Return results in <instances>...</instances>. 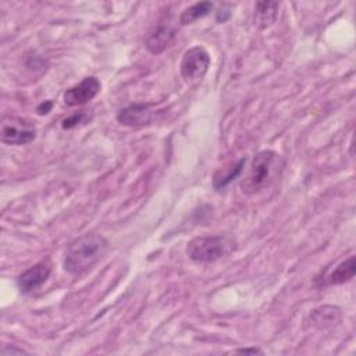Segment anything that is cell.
<instances>
[{"label":"cell","mask_w":356,"mask_h":356,"mask_svg":"<svg viewBox=\"0 0 356 356\" xmlns=\"http://www.w3.org/2000/svg\"><path fill=\"white\" fill-rule=\"evenodd\" d=\"M246 164V157H241L238 161L231 163L229 165H225L222 168H220L213 178V188L216 191H221L225 186H228L236 177L241 175V172L243 171V167Z\"/></svg>","instance_id":"7c38bea8"},{"label":"cell","mask_w":356,"mask_h":356,"mask_svg":"<svg viewBox=\"0 0 356 356\" xmlns=\"http://www.w3.org/2000/svg\"><path fill=\"white\" fill-rule=\"evenodd\" d=\"M282 159L273 150H260L252 159L248 174L241 182L245 195H254L268 188L280 175Z\"/></svg>","instance_id":"7a4b0ae2"},{"label":"cell","mask_w":356,"mask_h":356,"mask_svg":"<svg viewBox=\"0 0 356 356\" xmlns=\"http://www.w3.org/2000/svg\"><path fill=\"white\" fill-rule=\"evenodd\" d=\"M108 242L97 234H85L74 239L65 249L64 268L71 275H82L92 270L106 254Z\"/></svg>","instance_id":"6da1fadb"},{"label":"cell","mask_w":356,"mask_h":356,"mask_svg":"<svg viewBox=\"0 0 356 356\" xmlns=\"http://www.w3.org/2000/svg\"><path fill=\"white\" fill-rule=\"evenodd\" d=\"M177 28L170 18L160 19L146 39V47L152 54H160L175 38Z\"/></svg>","instance_id":"ba28073f"},{"label":"cell","mask_w":356,"mask_h":356,"mask_svg":"<svg viewBox=\"0 0 356 356\" xmlns=\"http://www.w3.org/2000/svg\"><path fill=\"white\" fill-rule=\"evenodd\" d=\"M309 321L317 330L332 328L341 321V310L337 306H320L309 314Z\"/></svg>","instance_id":"30bf717a"},{"label":"cell","mask_w":356,"mask_h":356,"mask_svg":"<svg viewBox=\"0 0 356 356\" xmlns=\"http://www.w3.org/2000/svg\"><path fill=\"white\" fill-rule=\"evenodd\" d=\"M234 353H245V355H263V350L259 348H242L236 349Z\"/></svg>","instance_id":"e0dca14e"},{"label":"cell","mask_w":356,"mask_h":356,"mask_svg":"<svg viewBox=\"0 0 356 356\" xmlns=\"http://www.w3.org/2000/svg\"><path fill=\"white\" fill-rule=\"evenodd\" d=\"M36 138L35 124L22 117H7L1 122V142L7 145H26Z\"/></svg>","instance_id":"5b68a950"},{"label":"cell","mask_w":356,"mask_h":356,"mask_svg":"<svg viewBox=\"0 0 356 356\" xmlns=\"http://www.w3.org/2000/svg\"><path fill=\"white\" fill-rule=\"evenodd\" d=\"M102 89V83L96 76H86L79 83L67 89L63 95L64 104L68 107L82 106L90 102Z\"/></svg>","instance_id":"8992f818"},{"label":"cell","mask_w":356,"mask_h":356,"mask_svg":"<svg viewBox=\"0 0 356 356\" xmlns=\"http://www.w3.org/2000/svg\"><path fill=\"white\" fill-rule=\"evenodd\" d=\"M214 4L210 1H200V3H195L193 6L185 8L181 15H179V22L181 25H188L192 24L195 21H197L199 18L206 17L211 10H213Z\"/></svg>","instance_id":"5bb4252c"},{"label":"cell","mask_w":356,"mask_h":356,"mask_svg":"<svg viewBox=\"0 0 356 356\" xmlns=\"http://www.w3.org/2000/svg\"><path fill=\"white\" fill-rule=\"evenodd\" d=\"M51 274V266L47 260H42L32 266L31 268L25 270L22 274L17 278V285L19 291L25 295H29L35 291H38L50 277Z\"/></svg>","instance_id":"52a82bcc"},{"label":"cell","mask_w":356,"mask_h":356,"mask_svg":"<svg viewBox=\"0 0 356 356\" xmlns=\"http://www.w3.org/2000/svg\"><path fill=\"white\" fill-rule=\"evenodd\" d=\"M1 356H8V355H21V353H26L24 349H18V348H8V346H4L1 349Z\"/></svg>","instance_id":"2e32d148"},{"label":"cell","mask_w":356,"mask_h":356,"mask_svg":"<svg viewBox=\"0 0 356 356\" xmlns=\"http://www.w3.org/2000/svg\"><path fill=\"white\" fill-rule=\"evenodd\" d=\"M235 241L227 235H204L193 238L186 246V254L196 263H211L231 254Z\"/></svg>","instance_id":"3957f363"},{"label":"cell","mask_w":356,"mask_h":356,"mask_svg":"<svg viewBox=\"0 0 356 356\" xmlns=\"http://www.w3.org/2000/svg\"><path fill=\"white\" fill-rule=\"evenodd\" d=\"M356 273V259L355 256H349L342 260L325 278V285H339L350 281Z\"/></svg>","instance_id":"4fadbf2b"},{"label":"cell","mask_w":356,"mask_h":356,"mask_svg":"<svg viewBox=\"0 0 356 356\" xmlns=\"http://www.w3.org/2000/svg\"><path fill=\"white\" fill-rule=\"evenodd\" d=\"M89 120H90V115L86 111H79V113H75L74 115L63 120L61 127H63V129H71V128L78 127L82 122H88Z\"/></svg>","instance_id":"9a60e30c"},{"label":"cell","mask_w":356,"mask_h":356,"mask_svg":"<svg viewBox=\"0 0 356 356\" xmlns=\"http://www.w3.org/2000/svg\"><path fill=\"white\" fill-rule=\"evenodd\" d=\"M51 107H53V103L50 102V100H46V102H43L40 106H38V113L39 114H47L50 110H51Z\"/></svg>","instance_id":"ac0fdd59"},{"label":"cell","mask_w":356,"mask_h":356,"mask_svg":"<svg viewBox=\"0 0 356 356\" xmlns=\"http://www.w3.org/2000/svg\"><path fill=\"white\" fill-rule=\"evenodd\" d=\"M210 54L202 46H195L186 50L179 64V72L186 83L199 82L210 67Z\"/></svg>","instance_id":"277c9868"},{"label":"cell","mask_w":356,"mask_h":356,"mask_svg":"<svg viewBox=\"0 0 356 356\" xmlns=\"http://www.w3.org/2000/svg\"><path fill=\"white\" fill-rule=\"evenodd\" d=\"M280 3L277 1H257L254 4V25L259 29H266L271 26L278 17Z\"/></svg>","instance_id":"8fae6325"},{"label":"cell","mask_w":356,"mask_h":356,"mask_svg":"<svg viewBox=\"0 0 356 356\" xmlns=\"http://www.w3.org/2000/svg\"><path fill=\"white\" fill-rule=\"evenodd\" d=\"M153 120V110L145 103H132L117 113V121L127 127H143Z\"/></svg>","instance_id":"9c48e42d"}]
</instances>
